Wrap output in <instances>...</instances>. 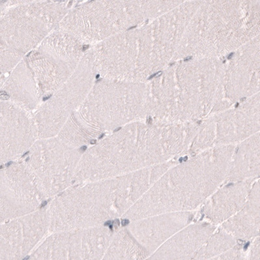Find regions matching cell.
<instances>
[{
    "label": "cell",
    "mask_w": 260,
    "mask_h": 260,
    "mask_svg": "<svg viewBox=\"0 0 260 260\" xmlns=\"http://www.w3.org/2000/svg\"><path fill=\"white\" fill-rule=\"evenodd\" d=\"M96 75L91 48L85 52L74 74L37 109L33 117L38 139L54 137L58 134L86 100Z\"/></svg>",
    "instance_id": "7"
},
{
    "label": "cell",
    "mask_w": 260,
    "mask_h": 260,
    "mask_svg": "<svg viewBox=\"0 0 260 260\" xmlns=\"http://www.w3.org/2000/svg\"><path fill=\"white\" fill-rule=\"evenodd\" d=\"M222 66L204 59L169 69L148 86V105L219 102L225 96Z\"/></svg>",
    "instance_id": "4"
},
{
    "label": "cell",
    "mask_w": 260,
    "mask_h": 260,
    "mask_svg": "<svg viewBox=\"0 0 260 260\" xmlns=\"http://www.w3.org/2000/svg\"><path fill=\"white\" fill-rule=\"evenodd\" d=\"M129 178L101 179L68 188L47 209L49 231L101 225L123 212L131 200Z\"/></svg>",
    "instance_id": "1"
},
{
    "label": "cell",
    "mask_w": 260,
    "mask_h": 260,
    "mask_svg": "<svg viewBox=\"0 0 260 260\" xmlns=\"http://www.w3.org/2000/svg\"><path fill=\"white\" fill-rule=\"evenodd\" d=\"M38 139L29 112L10 101H0V165L28 151Z\"/></svg>",
    "instance_id": "11"
},
{
    "label": "cell",
    "mask_w": 260,
    "mask_h": 260,
    "mask_svg": "<svg viewBox=\"0 0 260 260\" xmlns=\"http://www.w3.org/2000/svg\"><path fill=\"white\" fill-rule=\"evenodd\" d=\"M56 136L78 148L90 144L96 139L80 123L74 114L70 117Z\"/></svg>",
    "instance_id": "13"
},
{
    "label": "cell",
    "mask_w": 260,
    "mask_h": 260,
    "mask_svg": "<svg viewBox=\"0 0 260 260\" xmlns=\"http://www.w3.org/2000/svg\"><path fill=\"white\" fill-rule=\"evenodd\" d=\"M46 199L24 162L0 171V223L38 210Z\"/></svg>",
    "instance_id": "9"
},
{
    "label": "cell",
    "mask_w": 260,
    "mask_h": 260,
    "mask_svg": "<svg viewBox=\"0 0 260 260\" xmlns=\"http://www.w3.org/2000/svg\"><path fill=\"white\" fill-rule=\"evenodd\" d=\"M6 5L7 8L9 7L16 6V5L31 3V2L48 1V0H2ZM63 1V0H61Z\"/></svg>",
    "instance_id": "14"
},
{
    "label": "cell",
    "mask_w": 260,
    "mask_h": 260,
    "mask_svg": "<svg viewBox=\"0 0 260 260\" xmlns=\"http://www.w3.org/2000/svg\"><path fill=\"white\" fill-rule=\"evenodd\" d=\"M259 37L239 49L224 68V87L225 98L238 100L251 95L259 90Z\"/></svg>",
    "instance_id": "12"
},
{
    "label": "cell",
    "mask_w": 260,
    "mask_h": 260,
    "mask_svg": "<svg viewBox=\"0 0 260 260\" xmlns=\"http://www.w3.org/2000/svg\"><path fill=\"white\" fill-rule=\"evenodd\" d=\"M69 10L66 2L61 0L6 9L0 18V74L12 71L59 26Z\"/></svg>",
    "instance_id": "2"
},
{
    "label": "cell",
    "mask_w": 260,
    "mask_h": 260,
    "mask_svg": "<svg viewBox=\"0 0 260 260\" xmlns=\"http://www.w3.org/2000/svg\"><path fill=\"white\" fill-rule=\"evenodd\" d=\"M7 8H7L4 2H2V0H0V18H1L2 15H3L5 10H6Z\"/></svg>",
    "instance_id": "15"
},
{
    "label": "cell",
    "mask_w": 260,
    "mask_h": 260,
    "mask_svg": "<svg viewBox=\"0 0 260 260\" xmlns=\"http://www.w3.org/2000/svg\"><path fill=\"white\" fill-rule=\"evenodd\" d=\"M25 165L45 199L55 197L74 183L84 152L58 136L37 140L28 150Z\"/></svg>",
    "instance_id": "6"
},
{
    "label": "cell",
    "mask_w": 260,
    "mask_h": 260,
    "mask_svg": "<svg viewBox=\"0 0 260 260\" xmlns=\"http://www.w3.org/2000/svg\"><path fill=\"white\" fill-rule=\"evenodd\" d=\"M49 230L47 209L0 223V259H22Z\"/></svg>",
    "instance_id": "10"
},
{
    "label": "cell",
    "mask_w": 260,
    "mask_h": 260,
    "mask_svg": "<svg viewBox=\"0 0 260 260\" xmlns=\"http://www.w3.org/2000/svg\"><path fill=\"white\" fill-rule=\"evenodd\" d=\"M148 86L141 82L102 78L95 82L86 100L74 113L96 138L134 119L148 105Z\"/></svg>",
    "instance_id": "3"
},
{
    "label": "cell",
    "mask_w": 260,
    "mask_h": 260,
    "mask_svg": "<svg viewBox=\"0 0 260 260\" xmlns=\"http://www.w3.org/2000/svg\"><path fill=\"white\" fill-rule=\"evenodd\" d=\"M110 239V230L102 225L53 232L31 253L29 259H101L109 247Z\"/></svg>",
    "instance_id": "8"
},
{
    "label": "cell",
    "mask_w": 260,
    "mask_h": 260,
    "mask_svg": "<svg viewBox=\"0 0 260 260\" xmlns=\"http://www.w3.org/2000/svg\"><path fill=\"white\" fill-rule=\"evenodd\" d=\"M84 45L57 27L24 57L41 100L52 95L74 74L87 50Z\"/></svg>",
    "instance_id": "5"
}]
</instances>
